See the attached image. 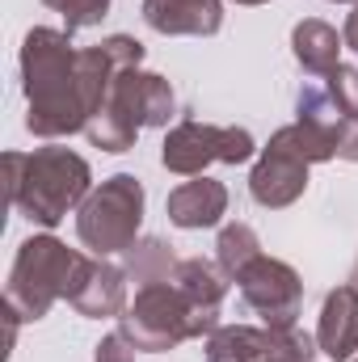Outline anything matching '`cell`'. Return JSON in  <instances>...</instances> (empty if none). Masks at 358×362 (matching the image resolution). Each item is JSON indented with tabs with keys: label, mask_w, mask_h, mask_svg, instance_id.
<instances>
[{
	"label": "cell",
	"mask_w": 358,
	"mask_h": 362,
	"mask_svg": "<svg viewBox=\"0 0 358 362\" xmlns=\"http://www.w3.org/2000/svg\"><path fill=\"white\" fill-rule=\"evenodd\" d=\"M144 21L156 34L211 38L224 25V0H144Z\"/></svg>",
	"instance_id": "12"
},
{
	"label": "cell",
	"mask_w": 358,
	"mask_h": 362,
	"mask_svg": "<svg viewBox=\"0 0 358 362\" xmlns=\"http://www.w3.org/2000/svg\"><path fill=\"white\" fill-rule=\"evenodd\" d=\"M333 156H337V144L308 122H291V127L274 131L258 156V165H253V173H249L253 202L270 206V211L291 206L308 189V169L321 160H333Z\"/></svg>",
	"instance_id": "6"
},
{
	"label": "cell",
	"mask_w": 358,
	"mask_h": 362,
	"mask_svg": "<svg viewBox=\"0 0 358 362\" xmlns=\"http://www.w3.org/2000/svg\"><path fill=\"white\" fill-rule=\"evenodd\" d=\"M337 156L342 160H358V118H350L337 135Z\"/></svg>",
	"instance_id": "23"
},
{
	"label": "cell",
	"mask_w": 358,
	"mask_h": 362,
	"mask_svg": "<svg viewBox=\"0 0 358 362\" xmlns=\"http://www.w3.org/2000/svg\"><path fill=\"white\" fill-rule=\"evenodd\" d=\"M122 270L131 282L148 286V282H169L178 274V257H173V245H165L161 236H144L135 240L127 253H122Z\"/></svg>",
	"instance_id": "16"
},
{
	"label": "cell",
	"mask_w": 358,
	"mask_h": 362,
	"mask_svg": "<svg viewBox=\"0 0 358 362\" xmlns=\"http://www.w3.org/2000/svg\"><path fill=\"white\" fill-rule=\"evenodd\" d=\"M342 47H346V38H337V30L329 25V21H321V17H308V21H299L295 30H291V51H295V59H299V68L308 72V76H325V72H333L342 59Z\"/></svg>",
	"instance_id": "15"
},
{
	"label": "cell",
	"mask_w": 358,
	"mask_h": 362,
	"mask_svg": "<svg viewBox=\"0 0 358 362\" xmlns=\"http://www.w3.org/2000/svg\"><path fill=\"white\" fill-rule=\"evenodd\" d=\"M316 346L333 362H350L358 354V286L346 282L325 295L321 325H316Z\"/></svg>",
	"instance_id": "11"
},
{
	"label": "cell",
	"mask_w": 358,
	"mask_h": 362,
	"mask_svg": "<svg viewBox=\"0 0 358 362\" xmlns=\"http://www.w3.org/2000/svg\"><path fill=\"white\" fill-rule=\"evenodd\" d=\"M4 181L8 202L38 228H55L68 211H81L89 198V165L68 148H38V152H4Z\"/></svg>",
	"instance_id": "2"
},
{
	"label": "cell",
	"mask_w": 358,
	"mask_h": 362,
	"mask_svg": "<svg viewBox=\"0 0 358 362\" xmlns=\"http://www.w3.org/2000/svg\"><path fill=\"white\" fill-rule=\"evenodd\" d=\"M173 114H178V97L165 76L144 72V68H127L114 76V85L105 93L101 110L89 118L85 135L101 152H131L139 131L169 127Z\"/></svg>",
	"instance_id": "3"
},
{
	"label": "cell",
	"mask_w": 358,
	"mask_h": 362,
	"mask_svg": "<svg viewBox=\"0 0 358 362\" xmlns=\"http://www.w3.org/2000/svg\"><path fill=\"white\" fill-rule=\"evenodd\" d=\"M316 350H321L316 337L299 333L295 325L291 329H270V341H266V350H262L258 362H312Z\"/></svg>",
	"instance_id": "20"
},
{
	"label": "cell",
	"mask_w": 358,
	"mask_h": 362,
	"mask_svg": "<svg viewBox=\"0 0 358 362\" xmlns=\"http://www.w3.org/2000/svg\"><path fill=\"white\" fill-rule=\"evenodd\" d=\"M342 38H346V47L358 55V4H354V13L346 17V30H342Z\"/></svg>",
	"instance_id": "24"
},
{
	"label": "cell",
	"mask_w": 358,
	"mask_h": 362,
	"mask_svg": "<svg viewBox=\"0 0 358 362\" xmlns=\"http://www.w3.org/2000/svg\"><path fill=\"white\" fill-rule=\"evenodd\" d=\"M139 223H144V185L131 173L105 177L76 211V236L97 257L127 253L139 240Z\"/></svg>",
	"instance_id": "7"
},
{
	"label": "cell",
	"mask_w": 358,
	"mask_h": 362,
	"mask_svg": "<svg viewBox=\"0 0 358 362\" xmlns=\"http://www.w3.org/2000/svg\"><path fill=\"white\" fill-rule=\"evenodd\" d=\"M350 362H358V354H354V358H350Z\"/></svg>",
	"instance_id": "28"
},
{
	"label": "cell",
	"mask_w": 358,
	"mask_h": 362,
	"mask_svg": "<svg viewBox=\"0 0 358 362\" xmlns=\"http://www.w3.org/2000/svg\"><path fill=\"white\" fill-rule=\"evenodd\" d=\"M236 4H266V0H236Z\"/></svg>",
	"instance_id": "25"
},
{
	"label": "cell",
	"mask_w": 358,
	"mask_h": 362,
	"mask_svg": "<svg viewBox=\"0 0 358 362\" xmlns=\"http://www.w3.org/2000/svg\"><path fill=\"white\" fill-rule=\"evenodd\" d=\"M354 286H358V262H354Z\"/></svg>",
	"instance_id": "27"
},
{
	"label": "cell",
	"mask_w": 358,
	"mask_h": 362,
	"mask_svg": "<svg viewBox=\"0 0 358 362\" xmlns=\"http://www.w3.org/2000/svg\"><path fill=\"white\" fill-rule=\"evenodd\" d=\"M270 341V329L253 325H219L207 337V362H258Z\"/></svg>",
	"instance_id": "17"
},
{
	"label": "cell",
	"mask_w": 358,
	"mask_h": 362,
	"mask_svg": "<svg viewBox=\"0 0 358 362\" xmlns=\"http://www.w3.org/2000/svg\"><path fill=\"white\" fill-rule=\"evenodd\" d=\"M333 4H358V0H333Z\"/></svg>",
	"instance_id": "26"
},
{
	"label": "cell",
	"mask_w": 358,
	"mask_h": 362,
	"mask_svg": "<svg viewBox=\"0 0 358 362\" xmlns=\"http://www.w3.org/2000/svg\"><path fill=\"white\" fill-rule=\"evenodd\" d=\"M135 346L122 337V333H110V337H101L97 346H93V362H135Z\"/></svg>",
	"instance_id": "22"
},
{
	"label": "cell",
	"mask_w": 358,
	"mask_h": 362,
	"mask_svg": "<svg viewBox=\"0 0 358 362\" xmlns=\"http://www.w3.org/2000/svg\"><path fill=\"white\" fill-rule=\"evenodd\" d=\"M253 257H262V240H258V232H253L249 223H228V228L219 232V240H215V266L224 270V278L236 282Z\"/></svg>",
	"instance_id": "19"
},
{
	"label": "cell",
	"mask_w": 358,
	"mask_h": 362,
	"mask_svg": "<svg viewBox=\"0 0 358 362\" xmlns=\"http://www.w3.org/2000/svg\"><path fill=\"white\" fill-rule=\"evenodd\" d=\"M350 118H358V68L337 64L333 72L304 81V89L295 97V122H308L337 144Z\"/></svg>",
	"instance_id": "10"
},
{
	"label": "cell",
	"mask_w": 358,
	"mask_h": 362,
	"mask_svg": "<svg viewBox=\"0 0 358 362\" xmlns=\"http://www.w3.org/2000/svg\"><path fill=\"white\" fill-rule=\"evenodd\" d=\"M144 64V42L110 34L97 47L76 51L68 30L34 25L21 42L25 131L38 139H64L89 127L118 72Z\"/></svg>",
	"instance_id": "1"
},
{
	"label": "cell",
	"mask_w": 358,
	"mask_h": 362,
	"mask_svg": "<svg viewBox=\"0 0 358 362\" xmlns=\"http://www.w3.org/2000/svg\"><path fill=\"white\" fill-rule=\"evenodd\" d=\"M253 152L258 144L245 127H215V122L185 118L165 135L161 165L178 177H202L207 165H245Z\"/></svg>",
	"instance_id": "8"
},
{
	"label": "cell",
	"mask_w": 358,
	"mask_h": 362,
	"mask_svg": "<svg viewBox=\"0 0 358 362\" xmlns=\"http://www.w3.org/2000/svg\"><path fill=\"white\" fill-rule=\"evenodd\" d=\"M42 4L64 17V30H68V34L101 25V17L110 13V0H42Z\"/></svg>",
	"instance_id": "21"
},
{
	"label": "cell",
	"mask_w": 358,
	"mask_h": 362,
	"mask_svg": "<svg viewBox=\"0 0 358 362\" xmlns=\"http://www.w3.org/2000/svg\"><path fill=\"white\" fill-rule=\"evenodd\" d=\"M236 286H241L245 308L258 312L266 320V329H291L299 308H304L299 274L291 270L287 262H278V257H266V253L245 266V274L236 278Z\"/></svg>",
	"instance_id": "9"
},
{
	"label": "cell",
	"mask_w": 358,
	"mask_h": 362,
	"mask_svg": "<svg viewBox=\"0 0 358 362\" xmlns=\"http://www.w3.org/2000/svg\"><path fill=\"white\" fill-rule=\"evenodd\" d=\"M173 282H178L181 291L198 303V308H207V312H215V316H219L224 295H228V278H224L219 266H211V262H202V257H185V262H178Z\"/></svg>",
	"instance_id": "18"
},
{
	"label": "cell",
	"mask_w": 358,
	"mask_h": 362,
	"mask_svg": "<svg viewBox=\"0 0 358 362\" xmlns=\"http://www.w3.org/2000/svg\"><path fill=\"white\" fill-rule=\"evenodd\" d=\"M85 320H105V316H122L127 312V270L110 266V262H89V270L81 278L76 295L68 299Z\"/></svg>",
	"instance_id": "14"
},
{
	"label": "cell",
	"mask_w": 358,
	"mask_h": 362,
	"mask_svg": "<svg viewBox=\"0 0 358 362\" xmlns=\"http://www.w3.org/2000/svg\"><path fill=\"white\" fill-rule=\"evenodd\" d=\"M165 211H169V223H178L185 232L215 228L228 215V185L224 181H211V177H190L169 194Z\"/></svg>",
	"instance_id": "13"
},
{
	"label": "cell",
	"mask_w": 358,
	"mask_h": 362,
	"mask_svg": "<svg viewBox=\"0 0 358 362\" xmlns=\"http://www.w3.org/2000/svg\"><path fill=\"white\" fill-rule=\"evenodd\" d=\"M219 329V316L198 308L178 282H148L135 291L127 312L118 316V333L139 350V354H165L178 350L190 337H211Z\"/></svg>",
	"instance_id": "5"
},
{
	"label": "cell",
	"mask_w": 358,
	"mask_h": 362,
	"mask_svg": "<svg viewBox=\"0 0 358 362\" xmlns=\"http://www.w3.org/2000/svg\"><path fill=\"white\" fill-rule=\"evenodd\" d=\"M93 257L68 249L55 236H30L17 245L8 286H4V303L21 316V320H42L59 299H72L81 278L89 270Z\"/></svg>",
	"instance_id": "4"
}]
</instances>
